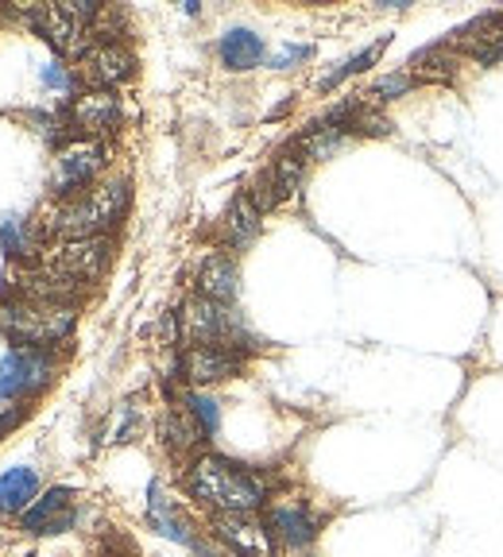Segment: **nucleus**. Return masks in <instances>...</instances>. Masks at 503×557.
Returning <instances> with one entry per match:
<instances>
[{"label":"nucleus","instance_id":"1","mask_svg":"<svg viewBox=\"0 0 503 557\" xmlns=\"http://www.w3.org/2000/svg\"><path fill=\"white\" fill-rule=\"evenodd\" d=\"M186 492L218 515H252L268 499V484L260 472L244 469L229 457H218V453L194 457L186 469Z\"/></svg>","mask_w":503,"mask_h":557},{"label":"nucleus","instance_id":"2","mask_svg":"<svg viewBox=\"0 0 503 557\" xmlns=\"http://www.w3.org/2000/svg\"><path fill=\"white\" fill-rule=\"evenodd\" d=\"M128 209V183L116 178V183L89 186L78 198L62 201L54 209L51 228L62 240H86V236H105V228H113Z\"/></svg>","mask_w":503,"mask_h":557},{"label":"nucleus","instance_id":"3","mask_svg":"<svg viewBox=\"0 0 503 557\" xmlns=\"http://www.w3.org/2000/svg\"><path fill=\"white\" fill-rule=\"evenodd\" d=\"M78 313L70 302H12L0 306V333L20 348H51L74 333Z\"/></svg>","mask_w":503,"mask_h":557},{"label":"nucleus","instance_id":"4","mask_svg":"<svg viewBox=\"0 0 503 557\" xmlns=\"http://www.w3.org/2000/svg\"><path fill=\"white\" fill-rule=\"evenodd\" d=\"M179 337L191 341V348L209 345V348H236V352H248L260 341L252 337L248 325L241 322V313H233L229 306L209 302V298H191L179 313Z\"/></svg>","mask_w":503,"mask_h":557},{"label":"nucleus","instance_id":"5","mask_svg":"<svg viewBox=\"0 0 503 557\" xmlns=\"http://www.w3.org/2000/svg\"><path fill=\"white\" fill-rule=\"evenodd\" d=\"M101 16V4L94 0H78V4H44V9H32L35 35L47 39L59 54H86L89 44V24Z\"/></svg>","mask_w":503,"mask_h":557},{"label":"nucleus","instance_id":"6","mask_svg":"<svg viewBox=\"0 0 503 557\" xmlns=\"http://www.w3.org/2000/svg\"><path fill=\"white\" fill-rule=\"evenodd\" d=\"M54 380V360L44 348H12L0 360V403H24Z\"/></svg>","mask_w":503,"mask_h":557},{"label":"nucleus","instance_id":"7","mask_svg":"<svg viewBox=\"0 0 503 557\" xmlns=\"http://www.w3.org/2000/svg\"><path fill=\"white\" fill-rule=\"evenodd\" d=\"M105 166V144L101 139H74L54 156V174H51V190L59 198H78L86 194V186L94 183Z\"/></svg>","mask_w":503,"mask_h":557},{"label":"nucleus","instance_id":"8","mask_svg":"<svg viewBox=\"0 0 503 557\" xmlns=\"http://www.w3.org/2000/svg\"><path fill=\"white\" fill-rule=\"evenodd\" d=\"M113 256V244L105 236H86V240H59L47 256V271H54L66 283H89L105 271Z\"/></svg>","mask_w":503,"mask_h":557},{"label":"nucleus","instance_id":"9","mask_svg":"<svg viewBox=\"0 0 503 557\" xmlns=\"http://www.w3.org/2000/svg\"><path fill=\"white\" fill-rule=\"evenodd\" d=\"M263 527H268V534L275 539V546L303 549L318 539V515H314L310 504H303V499H275V504H268Z\"/></svg>","mask_w":503,"mask_h":557},{"label":"nucleus","instance_id":"10","mask_svg":"<svg viewBox=\"0 0 503 557\" xmlns=\"http://www.w3.org/2000/svg\"><path fill=\"white\" fill-rule=\"evenodd\" d=\"M213 534L229 557H275V539L252 515H213Z\"/></svg>","mask_w":503,"mask_h":557},{"label":"nucleus","instance_id":"11","mask_svg":"<svg viewBox=\"0 0 503 557\" xmlns=\"http://www.w3.org/2000/svg\"><path fill=\"white\" fill-rule=\"evenodd\" d=\"M74 522H78V507H74L70 487H51L20 515V527L27 534H66L74 531Z\"/></svg>","mask_w":503,"mask_h":557},{"label":"nucleus","instance_id":"12","mask_svg":"<svg viewBox=\"0 0 503 557\" xmlns=\"http://www.w3.org/2000/svg\"><path fill=\"white\" fill-rule=\"evenodd\" d=\"M450 47H461L473 62L480 66H492L503 59V16L500 12H484L473 24H465L457 35L450 39Z\"/></svg>","mask_w":503,"mask_h":557},{"label":"nucleus","instance_id":"13","mask_svg":"<svg viewBox=\"0 0 503 557\" xmlns=\"http://www.w3.org/2000/svg\"><path fill=\"white\" fill-rule=\"evenodd\" d=\"M132 70H136V59H132L124 47L101 44V47H94V51L82 54L78 78L89 82L94 89H113L132 78Z\"/></svg>","mask_w":503,"mask_h":557},{"label":"nucleus","instance_id":"14","mask_svg":"<svg viewBox=\"0 0 503 557\" xmlns=\"http://www.w3.org/2000/svg\"><path fill=\"white\" fill-rule=\"evenodd\" d=\"M244 368V352L236 348H209L198 345L183 357V375L194 387H206V383H221L229 375H236Z\"/></svg>","mask_w":503,"mask_h":557},{"label":"nucleus","instance_id":"15","mask_svg":"<svg viewBox=\"0 0 503 557\" xmlns=\"http://www.w3.org/2000/svg\"><path fill=\"white\" fill-rule=\"evenodd\" d=\"M121 124V101L109 89H89L70 109V128L86 132V136H105Z\"/></svg>","mask_w":503,"mask_h":557},{"label":"nucleus","instance_id":"16","mask_svg":"<svg viewBox=\"0 0 503 557\" xmlns=\"http://www.w3.org/2000/svg\"><path fill=\"white\" fill-rule=\"evenodd\" d=\"M148 522L156 527L159 534H163V539L183 542V546L201 549V554H213V549H209L206 542L194 534L191 519H186V515L174 507V499L163 496V487H159V484H151V492H148ZM213 557H218V554H213Z\"/></svg>","mask_w":503,"mask_h":557},{"label":"nucleus","instance_id":"17","mask_svg":"<svg viewBox=\"0 0 503 557\" xmlns=\"http://www.w3.org/2000/svg\"><path fill=\"white\" fill-rule=\"evenodd\" d=\"M198 290L209 302H221V306L233 302V298L241 295V271H236L233 256H225V252L206 256L198 268Z\"/></svg>","mask_w":503,"mask_h":557},{"label":"nucleus","instance_id":"18","mask_svg":"<svg viewBox=\"0 0 503 557\" xmlns=\"http://www.w3.org/2000/svg\"><path fill=\"white\" fill-rule=\"evenodd\" d=\"M260 209L252 206L248 194H236L233 206L225 209V218H221V240L229 248H248L256 236H260Z\"/></svg>","mask_w":503,"mask_h":557},{"label":"nucleus","instance_id":"19","mask_svg":"<svg viewBox=\"0 0 503 557\" xmlns=\"http://www.w3.org/2000/svg\"><path fill=\"white\" fill-rule=\"evenodd\" d=\"M218 54L229 70L244 74V70H256L263 62V39L256 32H248V27H233V32L221 35Z\"/></svg>","mask_w":503,"mask_h":557},{"label":"nucleus","instance_id":"20","mask_svg":"<svg viewBox=\"0 0 503 557\" xmlns=\"http://www.w3.org/2000/svg\"><path fill=\"white\" fill-rule=\"evenodd\" d=\"M201 437L206 434H201V426L194 422V414L186 407H167L163 414H159V442L171 453H191Z\"/></svg>","mask_w":503,"mask_h":557},{"label":"nucleus","instance_id":"21","mask_svg":"<svg viewBox=\"0 0 503 557\" xmlns=\"http://www.w3.org/2000/svg\"><path fill=\"white\" fill-rule=\"evenodd\" d=\"M39 499V476L35 469H9L0 476V511L24 515Z\"/></svg>","mask_w":503,"mask_h":557},{"label":"nucleus","instance_id":"22","mask_svg":"<svg viewBox=\"0 0 503 557\" xmlns=\"http://www.w3.org/2000/svg\"><path fill=\"white\" fill-rule=\"evenodd\" d=\"M353 144V136H348L341 124H333V121H321V124H310V132H303V136L295 139V148L306 156V163L310 159H330V156H338L341 148H348Z\"/></svg>","mask_w":503,"mask_h":557},{"label":"nucleus","instance_id":"23","mask_svg":"<svg viewBox=\"0 0 503 557\" xmlns=\"http://www.w3.org/2000/svg\"><path fill=\"white\" fill-rule=\"evenodd\" d=\"M44 244V228L35 225L32 218H4L0 221V248L12 256V260H32Z\"/></svg>","mask_w":503,"mask_h":557},{"label":"nucleus","instance_id":"24","mask_svg":"<svg viewBox=\"0 0 503 557\" xmlns=\"http://www.w3.org/2000/svg\"><path fill=\"white\" fill-rule=\"evenodd\" d=\"M407 74H410V78H415V82H453V74H457V66H453L450 44L426 47V51L410 54Z\"/></svg>","mask_w":503,"mask_h":557},{"label":"nucleus","instance_id":"25","mask_svg":"<svg viewBox=\"0 0 503 557\" xmlns=\"http://www.w3.org/2000/svg\"><path fill=\"white\" fill-rule=\"evenodd\" d=\"M303 174H306V156L298 148L283 151V156L271 163V178H275L279 186V198H291V194H298V186H303Z\"/></svg>","mask_w":503,"mask_h":557},{"label":"nucleus","instance_id":"26","mask_svg":"<svg viewBox=\"0 0 503 557\" xmlns=\"http://www.w3.org/2000/svg\"><path fill=\"white\" fill-rule=\"evenodd\" d=\"M383 47H388V39H380V44H372V47H365L360 54H353V59H345L338 70H330L326 78H318V89H333V86H341L345 78H353V74H360V70H368L376 59L383 54Z\"/></svg>","mask_w":503,"mask_h":557},{"label":"nucleus","instance_id":"27","mask_svg":"<svg viewBox=\"0 0 503 557\" xmlns=\"http://www.w3.org/2000/svg\"><path fill=\"white\" fill-rule=\"evenodd\" d=\"M183 407L194 414V422L201 426V434H206V437L218 434V426H221V410H218V403L209 399V395H201V392L183 395Z\"/></svg>","mask_w":503,"mask_h":557},{"label":"nucleus","instance_id":"28","mask_svg":"<svg viewBox=\"0 0 503 557\" xmlns=\"http://www.w3.org/2000/svg\"><path fill=\"white\" fill-rule=\"evenodd\" d=\"M136 426H139L136 407H132V403H121V407L113 410V418H109V426H105V437H101V442H105V445H121V442H128V437L136 434Z\"/></svg>","mask_w":503,"mask_h":557},{"label":"nucleus","instance_id":"29","mask_svg":"<svg viewBox=\"0 0 503 557\" xmlns=\"http://www.w3.org/2000/svg\"><path fill=\"white\" fill-rule=\"evenodd\" d=\"M244 194H248V201H252L256 209H260V213H268V209H275L279 201H283V198H279L275 178H271V166H268V171L256 174V178H252V186H248Z\"/></svg>","mask_w":503,"mask_h":557},{"label":"nucleus","instance_id":"30","mask_svg":"<svg viewBox=\"0 0 503 557\" xmlns=\"http://www.w3.org/2000/svg\"><path fill=\"white\" fill-rule=\"evenodd\" d=\"M410 86H415V78H410L407 70H400V74H388L383 82H376L372 94H368V97H372V101H391V97H403V94H407Z\"/></svg>","mask_w":503,"mask_h":557},{"label":"nucleus","instance_id":"31","mask_svg":"<svg viewBox=\"0 0 503 557\" xmlns=\"http://www.w3.org/2000/svg\"><path fill=\"white\" fill-rule=\"evenodd\" d=\"M314 54V47H298V44H286L283 51L271 59V66L275 70H291V66H298V62H306Z\"/></svg>","mask_w":503,"mask_h":557},{"label":"nucleus","instance_id":"32","mask_svg":"<svg viewBox=\"0 0 503 557\" xmlns=\"http://www.w3.org/2000/svg\"><path fill=\"white\" fill-rule=\"evenodd\" d=\"M44 86L51 89H74V74H70L62 62H47L44 66Z\"/></svg>","mask_w":503,"mask_h":557}]
</instances>
